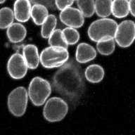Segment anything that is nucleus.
Here are the masks:
<instances>
[{
	"mask_svg": "<svg viewBox=\"0 0 135 135\" xmlns=\"http://www.w3.org/2000/svg\"><path fill=\"white\" fill-rule=\"evenodd\" d=\"M97 56L95 49L86 43H81L77 47L76 60L81 63H87L92 61Z\"/></svg>",
	"mask_w": 135,
	"mask_h": 135,
	"instance_id": "9b49d317",
	"label": "nucleus"
},
{
	"mask_svg": "<svg viewBox=\"0 0 135 135\" xmlns=\"http://www.w3.org/2000/svg\"><path fill=\"white\" fill-rule=\"evenodd\" d=\"M30 2H32L34 4H38L44 5L49 8L54 9L56 6L55 4V0H30Z\"/></svg>",
	"mask_w": 135,
	"mask_h": 135,
	"instance_id": "393cba45",
	"label": "nucleus"
},
{
	"mask_svg": "<svg viewBox=\"0 0 135 135\" xmlns=\"http://www.w3.org/2000/svg\"><path fill=\"white\" fill-rule=\"evenodd\" d=\"M14 12L8 7H4L0 9V28H8L13 22Z\"/></svg>",
	"mask_w": 135,
	"mask_h": 135,
	"instance_id": "a211bd4d",
	"label": "nucleus"
},
{
	"mask_svg": "<svg viewBox=\"0 0 135 135\" xmlns=\"http://www.w3.org/2000/svg\"><path fill=\"white\" fill-rule=\"evenodd\" d=\"M115 40L121 47H128L135 40V23L132 21H124L117 27Z\"/></svg>",
	"mask_w": 135,
	"mask_h": 135,
	"instance_id": "0eeeda50",
	"label": "nucleus"
},
{
	"mask_svg": "<svg viewBox=\"0 0 135 135\" xmlns=\"http://www.w3.org/2000/svg\"><path fill=\"white\" fill-rule=\"evenodd\" d=\"M51 92L50 84L43 78L36 77L30 83L28 95L32 103L36 106L43 105L49 97Z\"/></svg>",
	"mask_w": 135,
	"mask_h": 135,
	"instance_id": "20e7f679",
	"label": "nucleus"
},
{
	"mask_svg": "<svg viewBox=\"0 0 135 135\" xmlns=\"http://www.w3.org/2000/svg\"><path fill=\"white\" fill-rule=\"evenodd\" d=\"M57 20L56 18L54 15H49L42 24L41 34L43 38H49L52 32L55 30V27L56 26Z\"/></svg>",
	"mask_w": 135,
	"mask_h": 135,
	"instance_id": "6ab92c4d",
	"label": "nucleus"
},
{
	"mask_svg": "<svg viewBox=\"0 0 135 135\" xmlns=\"http://www.w3.org/2000/svg\"><path fill=\"white\" fill-rule=\"evenodd\" d=\"M48 16L47 7L44 5L35 4L32 6L31 17L36 25H42Z\"/></svg>",
	"mask_w": 135,
	"mask_h": 135,
	"instance_id": "dca6fc26",
	"label": "nucleus"
},
{
	"mask_svg": "<svg viewBox=\"0 0 135 135\" xmlns=\"http://www.w3.org/2000/svg\"><path fill=\"white\" fill-rule=\"evenodd\" d=\"M49 44H50V46L63 47L65 49H68V46L63 37V31L59 29L55 30L49 37Z\"/></svg>",
	"mask_w": 135,
	"mask_h": 135,
	"instance_id": "aec40b11",
	"label": "nucleus"
},
{
	"mask_svg": "<svg viewBox=\"0 0 135 135\" xmlns=\"http://www.w3.org/2000/svg\"><path fill=\"white\" fill-rule=\"evenodd\" d=\"M84 75L88 81L92 83H98L103 79L104 70L101 65L93 64L86 68Z\"/></svg>",
	"mask_w": 135,
	"mask_h": 135,
	"instance_id": "4468645a",
	"label": "nucleus"
},
{
	"mask_svg": "<svg viewBox=\"0 0 135 135\" xmlns=\"http://www.w3.org/2000/svg\"><path fill=\"white\" fill-rule=\"evenodd\" d=\"M53 84L56 91L70 103L81 98L84 90V80L81 67L75 61L65 63L55 73Z\"/></svg>",
	"mask_w": 135,
	"mask_h": 135,
	"instance_id": "f257e3e1",
	"label": "nucleus"
},
{
	"mask_svg": "<svg viewBox=\"0 0 135 135\" xmlns=\"http://www.w3.org/2000/svg\"><path fill=\"white\" fill-rule=\"evenodd\" d=\"M68 111L67 103L59 97H53L46 101L43 113L44 118L49 122L61 121L65 118Z\"/></svg>",
	"mask_w": 135,
	"mask_h": 135,
	"instance_id": "39448f33",
	"label": "nucleus"
},
{
	"mask_svg": "<svg viewBox=\"0 0 135 135\" xmlns=\"http://www.w3.org/2000/svg\"><path fill=\"white\" fill-rule=\"evenodd\" d=\"M118 24L110 18L99 19L93 22L88 29V35L94 42H100L115 37Z\"/></svg>",
	"mask_w": 135,
	"mask_h": 135,
	"instance_id": "f03ea898",
	"label": "nucleus"
},
{
	"mask_svg": "<svg viewBox=\"0 0 135 135\" xmlns=\"http://www.w3.org/2000/svg\"><path fill=\"white\" fill-rule=\"evenodd\" d=\"M6 0H0V4H2V3H4Z\"/></svg>",
	"mask_w": 135,
	"mask_h": 135,
	"instance_id": "bb28decb",
	"label": "nucleus"
},
{
	"mask_svg": "<svg viewBox=\"0 0 135 135\" xmlns=\"http://www.w3.org/2000/svg\"><path fill=\"white\" fill-rule=\"evenodd\" d=\"M129 11L133 16L135 17V0H129Z\"/></svg>",
	"mask_w": 135,
	"mask_h": 135,
	"instance_id": "a878e982",
	"label": "nucleus"
},
{
	"mask_svg": "<svg viewBox=\"0 0 135 135\" xmlns=\"http://www.w3.org/2000/svg\"><path fill=\"white\" fill-rule=\"evenodd\" d=\"M27 90L23 86H19L10 93L8 98L9 111L16 117L23 115L26 111L27 104Z\"/></svg>",
	"mask_w": 135,
	"mask_h": 135,
	"instance_id": "423d86ee",
	"label": "nucleus"
},
{
	"mask_svg": "<svg viewBox=\"0 0 135 135\" xmlns=\"http://www.w3.org/2000/svg\"><path fill=\"white\" fill-rule=\"evenodd\" d=\"M78 8L84 17L92 16L95 12L94 0H77Z\"/></svg>",
	"mask_w": 135,
	"mask_h": 135,
	"instance_id": "4be33fe9",
	"label": "nucleus"
},
{
	"mask_svg": "<svg viewBox=\"0 0 135 135\" xmlns=\"http://www.w3.org/2000/svg\"><path fill=\"white\" fill-rule=\"evenodd\" d=\"M112 0H96L95 11L99 17L105 18L112 13Z\"/></svg>",
	"mask_w": 135,
	"mask_h": 135,
	"instance_id": "f3484780",
	"label": "nucleus"
},
{
	"mask_svg": "<svg viewBox=\"0 0 135 135\" xmlns=\"http://www.w3.org/2000/svg\"><path fill=\"white\" fill-rule=\"evenodd\" d=\"M31 4L30 0H16L14 4L15 18L21 23H25L31 16Z\"/></svg>",
	"mask_w": 135,
	"mask_h": 135,
	"instance_id": "9d476101",
	"label": "nucleus"
},
{
	"mask_svg": "<svg viewBox=\"0 0 135 135\" xmlns=\"http://www.w3.org/2000/svg\"><path fill=\"white\" fill-rule=\"evenodd\" d=\"M75 0H55V4L59 10H63L66 8L70 7Z\"/></svg>",
	"mask_w": 135,
	"mask_h": 135,
	"instance_id": "b1692460",
	"label": "nucleus"
},
{
	"mask_svg": "<svg viewBox=\"0 0 135 135\" xmlns=\"http://www.w3.org/2000/svg\"><path fill=\"white\" fill-rule=\"evenodd\" d=\"M67 49L52 46L44 49L40 54V62L44 68H54L62 66L68 59Z\"/></svg>",
	"mask_w": 135,
	"mask_h": 135,
	"instance_id": "7ed1b4c3",
	"label": "nucleus"
},
{
	"mask_svg": "<svg viewBox=\"0 0 135 135\" xmlns=\"http://www.w3.org/2000/svg\"><path fill=\"white\" fill-rule=\"evenodd\" d=\"M23 57L27 65L30 69H35L38 67L40 56L38 54L37 46L34 44H27L23 48Z\"/></svg>",
	"mask_w": 135,
	"mask_h": 135,
	"instance_id": "f8f14e48",
	"label": "nucleus"
},
{
	"mask_svg": "<svg viewBox=\"0 0 135 135\" xmlns=\"http://www.w3.org/2000/svg\"><path fill=\"white\" fill-rule=\"evenodd\" d=\"M26 29L19 23H12L7 29V37L13 43L22 42L26 37Z\"/></svg>",
	"mask_w": 135,
	"mask_h": 135,
	"instance_id": "ddd939ff",
	"label": "nucleus"
},
{
	"mask_svg": "<svg viewBox=\"0 0 135 135\" xmlns=\"http://www.w3.org/2000/svg\"><path fill=\"white\" fill-rule=\"evenodd\" d=\"M129 13L128 0H113L112 2V14L118 18L126 17Z\"/></svg>",
	"mask_w": 135,
	"mask_h": 135,
	"instance_id": "2eb2a0df",
	"label": "nucleus"
},
{
	"mask_svg": "<svg viewBox=\"0 0 135 135\" xmlns=\"http://www.w3.org/2000/svg\"><path fill=\"white\" fill-rule=\"evenodd\" d=\"M84 15L80 9L68 7L61 11L60 19L65 25L69 27L78 28L84 24Z\"/></svg>",
	"mask_w": 135,
	"mask_h": 135,
	"instance_id": "1a4fd4ad",
	"label": "nucleus"
},
{
	"mask_svg": "<svg viewBox=\"0 0 135 135\" xmlns=\"http://www.w3.org/2000/svg\"><path fill=\"white\" fill-rule=\"evenodd\" d=\"M27 63L24 57L20 54H14L10 57L7 63L9 75L15 80H20L25 77L27 70Z\"/></svg>",
	"mask_w": 135,
	"mask_h": 135,
	"instance_id": "6e6552de",
	"label": "nucleus"
},
{
	"mask_svg": "<svg viewBox=\"0 0 135 135\" xmlns=\"http://www.w3.org/2000/svg\"><path fill=\"white\" fill-rule=\"evenodd\" d=\"M63 37L68 45H73L78 42L80 34L75 28L71 27H66L63 30Z\"/></svg>",
	"mask_w": 135,
	"mask_h": 135,
	"instance_id": "5701e85b",
	"label": "nucleus"
},
{
	"mask_svg": "<svg viewBox=\"0 0 135 135\" xmlns=\"http://www.w3.org/2000/svg\"><path fill=\"white\" fill-rule=\"evenodd\" d=\"M115 42L114 40V38H111V39L98 42L97 48L101 54L108 56L113 52L115 50Z\"/></svg>",
	"mask_w": 135,
	"mask_h": 135,
	"instance_id": "412c9836",
	"label": "nucleus"
}]
</instances>
